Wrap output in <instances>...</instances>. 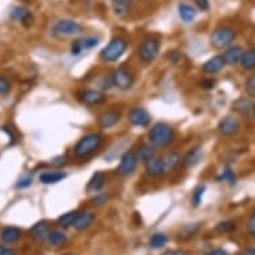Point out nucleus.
Wrapping results in <instances>:
<instances>
[{"label":"nucleus","mask_w":255,"mask_h":255,"mask_svg":"<svg viewBox=\"0 0 255 255\" xmlns=\"http://www.w3.org/2000/svg\"><path fill=\"white\" fill-rule=\"evenodd\" d=\"M168 237L164 233H155L151 235L150 238V247L152 250H159L167 245Z\"/></svg>","instance_id":"c85d7f7f"},{"label":"nucleus","mask_w":255,"mask_h":255,"mask_svg":"<svg viewBox=\"0 0 255 255\" xmlns=\"http://www.w3.org/2000/svg\"><path fill=\"white\" fill-rule=\"evenodd\" d=\"M247 231L249 234L255 238V213L251 214V217L249 218V222H247Z\"/></svg>","instance_id":"37998d69"},{"label":"nucleus","mask_w":255,"mask_h":255,"mask_svg":"<svg viewBox=\"0 0 255 255\" xmlns=\"http://www.w3.org/2000/svg\"><path fill=\"white\" fill-rule=\"evenodd\" d=\"M182 58H183V55H182L180 51H172L171 54L168 55V60H170L174 66H178L180 63V60H182Z\"/></svg>","instance_id":"79ce46f5"},{"label":"nucleus","mask_w":255,"mask_h":255,"mask_svg":"<svg viewBox=\"0 0 255 255\" xmlns=\"http://www.w3.org/2000/svg\"><path fill=\"white\" fill-rule=\"evenodd\" d=\"M235 222L233 221H225V222H219L217 226H215V230L221 234H226V233H231V231L235 230Z\"/></svg>","instance_id":"f704fd0d"},{"label":"nucleus","mask_w":255,"mask_h":255,"mask_svg":"<svg viewBox=\"0 0 255 255\" xmlns=\"http://www.w3.org/2000/svg\"><path fill=\"white\" fill-rule=\"evenodd\" d=\"M107 199H109V195L106 193H98L95 194V197L92 198V206H97V207H101V206H103L107 202Z\"/></svg>","instance_id":"e433bc0d"},{"label":"nucleus","mask_w":255,"mask_h":255,"mask_svg":"<svg viewBox=\"0 0 255 255\" xmlns=\"http://www.w3.org/2000/svg\"><path fill=\"white\" fill-rule=\"evenodd\" d=\"M67 155H58V156H55V158L51 160V164H54L56 167H62L64 164H67Z\"/></svg>","instance_id":"ea45409f"},{"label":"nucleus","mask_w":255,"mask_h":255,"mask_svg":"<svg viewBox=\"0 0 255 255\" xmlns=\"http://www.w3.org/2000/svg\"><path fill=\"white\" fill-rule=\"evenodd\" d=\"M205 191H206L205 184H198L197 187L194 188L193 194H191V203H193L194 207L201 206L202 199H203V195H205Z\"/></svg>","instance_id":"72a5a7b5"},{"label":"nucleus","mask_w":255,"mask_h":255,"mask_svg":"<svg viewBox=\"0 0 255 255\" xmlns=\"http://www.w3.org/2000/svg\"><path fill=\"white\" fill-rule=\"evenodd\" d=\"M127 48H128L127 40L122 36H117V38L111 39L109 44L101 51L99 58L106 63H115L125 55Z\"/></svg>","instance_id":"7ed1b4c3"},{"label":"nucleus","mask_w":255,"mask_h":255,"mask_svg":"<svg viewBox=\"0 0 255 255\" xmlns=\"http://www.w3.org/2000/svg\"><path fill=\"white\" fill-rule=\"evenodd\" d=\"M78 213L79 211H76V210H74V211H68V213L63 214V215H60V217L58 218V221H56V223H58L59 226L60 227H70L74 225V221H75L76 215H78Z\"/></svg>","instance_id":"2f4dec72"},{"label":"nucleus","mask_w":255,"mask_h":255,"mask_svg":"<svg viewBox=\"0 0 255 255\" xmlns=\"http://www.w3.org/2000/svg\"><path fill=\"white\" fill-rule=\"evenodd\" d=\"M162 158H163L164 171H166V174H168V172H171V171H174V170H176V168H178V166L182 163L180 155L178 154V152H175V151H168V152H166V154H164Z\"/></svg>","instance_id":"5701e85b"},{"label":"nucleus","mask_w":255,"mask_h":255,"mask_svg":"<svg viewBox=\"0 0 255 255\" xmlns=\"http://www.w3.org/2000/svg\"><path fill=\"white\" fill-rule=\"evenodd\" d=\"M160 51V40L158 38L144 39L138 47V59L143 64H151Z\"/></svg>","instance_id":"423d86ee"},{"label":"nucleus","mask_w":255,"mask_h":255,"mask_svg":"<svg viewBox=\"0 0 255 255\" xmlns=\"http://www.w3.org/2000/svg\"><path fill=\"white\" fill-rule=\"evenodd\" d=\"M219 180H225L227 183L230 184V186H234L237 183V176H235V172L231 170L230 167H226L223 171H222L221 176L218 178Z\"/></svg>","instance_id":"c9c22d12"},{"label":"nucleus","mask_w":255,"mask_h":255,"mask_svg":"<svg viewBox=\"0 0 255 255\" xmlns=\"http://www.w3.org/2000/svg\"><path fill=\"white\" fill-rule=\"evenodd\" d=\"M51 32L56 38H72V36L75 38L83 32V27L80 23L72 19H60L55 21Z\"/></svg>","instance_id":"20e7f679"},{"label":"nucleus","mask_w":255,"mask_h":255,"mask_svg":"<svg viewBox=\"0 0 255 255\" xmlns=\"http://www.w3.org/2000/svg\"><path fill=\"white\" fill-rule=\"evenodd\" d=\"M144 170H146V174L150 178H160V176H163L166 174V171H164L163 158L155 155L154 158L150 159L147 163H144Z\"/></svg>","instance_id":"2eb2a0df"},{"label":"nucleus","mask_w":255,"mask_h":255,"mask_svg":"<svg viewBox=\"0 0 255 255\" xmlns=\"http://www.w3.org/2000/svg\"><path fill=\"white\" fill-rule=\"evenodd\" d=\"M241 66L245 70H254L255 68V50H247L243 52L241 59Z\"/></svg>","instance_id":"c756f323"},{"label":"nucleus","mask_w":255,"mask_h":255,"mask_svg":"<svg viewBox=\"0 0 255 255\" xmlns=\"http://www.w3.org/2000/svg\"><path fill=\"white\" fill-rule=\"evenodd\" d=\"M101 39L94 35H88V36H82V38L75 39L71 43V55L72 56H78V55L83 54L86 51H90L99 44Z\"/></svg>","instance_id":"9d476101"},{"label":"nucleus","mask_w":255,"mask_h":255,"mask_svg":"<svg viewBox=\"0 0 255 255\" xmlns=\"http://www.w3.org/2000/svg\"><path fill=\"white\" fill-rule=\"evenodd\" d=\"M237 34L235 31L230 27H219V28L214 29V32L211 34L210 42L211 46L217 50H225L234 43Z\"/></svg>","instance_id":"0eeeda50"},{"label":"nucleus","mask_w":255,"mask_h":255,"mask_svg":"<svg viewBox=\"0 0 255 255\" xmlns=\"http://www.w3.org/2000/svg\"><path fill=\"white\" fill-rule=\"evenodd\" d=\"M51 231H52V229H51L50 222L42 221L38 222L36 225L32 226V229L29 230V235H31V238L35 239L36 242H42V241L48 239Z\"/></svg>","instance_id":"dca6fc26"},{"label":"nucleus","mask_w":255,"mask_h":255,"mask_svg":"<svg viewBox=\"0 0 255 255\" xmlns=\"http://www.w3.org/2000/svg\"><path fill=\"white\" fill-rule=\"evenodd\" d=\"M202 158H203L202 147H193V148H190V150L186 152V155H184L183 158H182V164H183L186 168H193L201 163Z\"/></svg>","instance_id":"f3484780"},{"label":"nucleus","mask_w":255,"mask_h":255,"mask_svg":"<svg viewBox=\"0 0 255 255\" xmlns=\"http://www.w3.org/2000/svg\"><path fill=\"white\" fill-rule=\"evenodd\" d=\"M246 255H255V249H249L246 251Z\"/></svg>","instance_id":"8fccbe9b"},{"label":"nucleus","mask_w":255,"mask_h":255,"mask_svg":"<svg viewBox=\"0 0 255 255\" xmlns=\"http://www.w3.org/2000/svg\"><path fill=\"white\" fill-rule=\"evenodd\" d=\"M178 13H179L180 20L188 24V23H193V21L195 20L198 11L195 9V7H193L191 4H188V3H180V4L178 5Z\"/></svg>","instance_id":"b1692460"},{"label":"nucleus","mask_w":255,"mask_h":255,"mask_svg":"<svg viewBox=\"0 0 255 255\" xmlns=\"http://www.w3.org/2000/svg\"><path fill=\"white\" fill-rule=\"evenodd\" d=\"M132 0H113V12L119 19L126 17L131 11Z\"/></svg>","instance_id":"393cba45"},{"label":"nucleus","mask_w":255,"mask_h":255,"mask_svg":"<svg viewBox=\"0 0 255 255\" xmlns=\"http://www.w3.org/2000/svg\"><path fill=\"white\" fill-rule=\"evenodd\" d=\"M226 66V63L223 60L222 56H213V58H210L207 62L203 63V66H202V71L206 72V74H217L222 70V68Z\"/></svg>","instance_id":"4be33fe9"},{"label":"nucleus","mask_w":255,"mask_h":255,"mask_svg":"<svg viewBox=\"0 0 255 255\" xmlns=\"http://www.w3.org/2000/svg\"><path fill=\"white\" fill-rule=\"evenodd\" d=\"M94 221H95V215H94L92 213H90V211L78 213L72 227H74L76 231H84L91 226L92 223H94Z\"/></svg>","instance_id":"412c9836"},{"label":"nucleus","mask_w":255,"mask_h":255,"mask_svg":"<svg viewBox=\"0 0 255 255\" xmlns=\"http://www.w3.org/2000/svg\"><path fill=\"white\" fill-rule=\"evenodd\" d=\"M106 179L107 176L103 171H97L94 175L90 178V180L87 182V186H86V191L88 194H98L101 193L103 187L106 184Z\"/></svg>","instance_id":"a211bd4d"},{"label":"nucleus","mask_w":255,"mask_h":255,"mask_svg":"<svg viewBox=\"0 0 255 255\" xmlns=\"http://www.w3.org/2000/svg\"><path fill=\"white\" fill-rule=\"evenodd\" d=\"M48 243H50L51 246H55L58 247L60 246V245H63V243L67 241V235L64 234L63 231L60 230H52L51 231L50 237H48Z\"/></svg>","instance_id":"473e14b6"},{"label":"nucleus","mask_w":255,"mask_h":255,"mask_svg":"<svg viewBox=\"0 0 255 255\" xmlns=\"http://www.w3.org/2000/svg\"><path fill=\"white\" fill-rule=\"evenodd\" d=\"M215 84H217V82H215V79H213V78H205V79H202L201 82H199V86H201L203 90H213V88L215 87Z\"/></svg>","instance_id":"a19ab883"},{"label":"nucleus","mask_w":255,"mask_h":255,"mask_svg":"<svg viewBox=\"0 0 255 255\" xmlns=\"http://www.w3.org/2000/svg\"><path fill=\"white\" fill-rule=\"evenodd\" d=\"M138 163L139 158L136 151H126L125 154L122 155L121 162H119V166L117 168V174L119 176H123V178L132 175L135 170H136V167H138Z\"/></svg>","instance_id":"6e6552de"},{"label":"nucleus","mask_w":255,"mask_h":255,"mask_svg":"<svg viewBox=\"0 0 255 255\" xmlns=\"http://www.w3.org/2000/svg\"><path fill=\"white\" fill-rule=\"evenodd\" d=\"M103 144V135L91 132L82 136L74 146V156L76 159H87L101 150Z\"/></svg>","instance_id":"f257e3e1"},{"label":"nucleus","mask_w":255,"mask_h":255,"mask_svg":"<svg viewBox=\"0 0 255 255\" xmlns=\"http://www.w3.org/2000/svg\"><path fill=\"white\" fill-rule=\"evenodd\" d=\"M162 255H188V254L183 250H167V251H164Z\"/></svg>","instance_id":"de8ad7c7"},{"label":"nucleus","mask_w":255,"mask_h":255,"mask_svg":"<svg viewBox=\"0 0 255 255\" xmlns=\"http://www.w3.org/2000/svg\"><path fill=\"white\" fill-rule=\"evenodd\" d=\"M233 110L239 115L247 118V119H254L255 118V105L247 98H239L233 103Z\"/></svg>","instance_id":"4468645a"},{"label":"nucleus","mask_w":255,"mask_h":255,"mask_svg":"<svg viewBox=\"0 0 255 255\" xmlns=\"http://www.w3.org/2000/svg\"><path fill=\"white\" fill-rule=\"evenodd\" d=\"M9 16L11 19L17 23H21L25 27H28L31 23H32V13L28 8H25L23 5H17V7H13L9 12Z\"/></svg>","instance_id":"6ab92c4d"},{"label":"nucleus","mask_w":255,"mask_h":255,"mask_svg":"<svg viewBox=\"0 0 255 255\" xmlns=\"http://www.w3.org/2000/svg\"><path fill=\"white\" fill-rule=\"evenodd\" d=\"M32 184V176H24L16 183L17 188H27Z\"/></svg>","instance_id":"c03bdc74"},{"label":"nucleus","mask_w":255,"mask_h":255,"mask_svg":"<svg viewBox=\"0 0 255 255\" xmlns=\"http://www.w3.org/2000/svg\"><path fill=\"white\" fill-rule=\"evenodd\" d=\"M0 255H17V254H16V251L12 250V249L1 246V245H0Z\"/></svg>","instance_id":"49530a36"},{"label":"nucleus","mask_w":255,"mask_h":255,"mask_svg":"<svg viewBox=\"0 0 255 255\" xmlns=\"http://www.w3.org/2000/svg\"><path fill=\"white\" fill-rule=\"evenodd\" d=\"M21 237V230L17 229V227L13 226H7L4 227L1 233H0V238L7 245H12V243H16Z\"/></svg>","instance_id":"a878e982"},{"label":"nucleus","mask_w":255,"mask_h":255,"mask_svg":"<svg viewBox=\"0 0 255 255\" xmlns=\"http://www.w3.org/2000/svg\"><path fill=\"white\" fill-rule=\"evenodd\" d=\"M199 230V225H186L179 230V235H178V238L180 241H188V239H191L195 237V234Z\"/></svg>","instance_id":"7c9ffc66"},{"label":"nucleus","mask_w":255,"mask_h":255,"mask_svg":"<svg viewBox=\"0 0 255 255\" xmlns=\"http://www.w3.org/2000/svg\"><path fill=\"white\" fill-rule=\"evenodd\" d=\"M11 90V82L9 79L4 78V76H0V95L7 94Z\"/></svg>","instance_id":"58836bf2"},{"label":"nucleus","mask_w":255,"mask_h":255,"mask_svg":"<svg viewBox=\"0 0 255 255\" xmlns=\"http://www.w3.org/2000/svg\"><path fill=\"white\" fill-rule=\"evenodd\" d=\"M243 52H245V50L241 46H230L225 50L222 58H223L227 66H235V64H238L241 62Z\"/></svg>","instance_id":"aec40b11"},{"label":"nucleus","mask_w":255,"mask_h":255,"mask_svg":"<svg viewBox=\"0 0 255 255\" xmlns=\"http://www.w3.org/2000/svg\"><path fill=\"white\" fill-rule=\"evenodd\" d=\"M128 122L135 127L146 128L151 125V114L143 107H134L128 113Z\"/></svg>","instance_id":"f8f14e48"},{"label":"nucleus","mask_w":255,"mask_h":255,"mask_svg":"<svg viewBox=\"0 0 255 255\" xmlns=\"http://www.w3.org/2000/svg\"><path fill=\"white\" fill-rule=\"evenodd\" d=\"M206 255H229L225 250H222V249H217V250L211 251V253H209V254Z\"/></svg>","instance_id":"09e8293b"},{"label":"nucleus","mask_w":255,"mask_h":255,"mask_svg":"<svg viewBox=\"0 0 255 255\" xmlns=\"http://www.w3.org/2000/svg\"><path fill=\"white\" fill-rule=\"evenodd\" d=\"M195 5L199 11H209L210 9L209 0H195Z\"/></svg>","instance_id":"a18cd8bd"},{"label":"nucleus","mask_w":255,"mask_h":255,"mask_svg":"<svg viewBox=\"0 0 255 255\" xmlns=\"http://www.w3.org/2000/svg\"><path fill=\"white\" fill-rule=\"evenodd\" d=\"M78 101L87 107H95V106L103 105L106 102V97L105 94L99 90L87 88V90L78 92Z\"/></svg>","instance_id":"1a4fd4ad"},{"label":"nucleus","mask_w":255,"mask_h":255,"mask_svg":"<svg viewBox=\"0 0 255 255\" xmlns=\"http://www.w3.org/2000/svg\"><path fill=\"white\" fill-rule=\"evenodd\" d=\"M121 121V113L117 111V110L110 109L106 110L99 115L98 118V126L102 130H109V128H113L114 126H117Z\"/></svg>","instance_id":"ddd939ff"},{"label":"nucleus","mask_w":255,"mask_h":255,"mask_svg":"<svg viewBox=\"0 0 255 255\" xmlns=\"http://www.w3.org/2000/svg\"><path fill=\"white\" fill-rule=\"evenodd\" d=\"M245 88H246V92L250 97L255 98V75H251L247 78L246 83H245Z\"/></svg>","instance_id":"4c0bfd02"},{"label":"nucleus","mask_w":255,"mask_h":255,"mask_svg":"<svg viewBox=\"0 0 255 255\" xmlns=\"http://www.w3.org/2000/svg\"><path fill=\"white\" fill-rule=\"evenodd\" d=\"M175 139V131L171 126L160 122L156 123L148 131V142L155 148H166L174 142Z\"/></svg>","instance_id":"f03ea898"},{"label":"nucleus","mask_w":255,"mask_h":255,"mask_svg":"<svg viewBox=\"0 0 255 255\" xmlns=\"http://www.w3.org/2000/svg\"><path fill=\"white\" fill-rule=\"evenodd\" d=\"M136 154H138L139 162L147 163L150 159H152L155 156V147L152 144H148V143L140 144L138 151H136Z\"/></svg>","instance_id":"cd10ccee"},{"label":"nucleus","mask_w":255,"mask_h":255,"mask_svg":"<svg viewBox=\"0 0 255 255\" xmlns=\"http://www.w3.org/2000/svg\"><path fill=\"white\" fill-rule=\"evenodd\" d=\"M218 131H219V134L223 135V136H227V138L235 136L241 131V123H239L237 118L229 115V117H225L219 121Z\"/></svg>","instance_id":"9b49d317"},{"label":"nucleus","mask_w":255,"mask_h":255,"mask_svg":"<svg viewBox=\"0 0 255 255\" xmlns=\"http://www.w3.org/2000/svg\"><path fill=\"white\" fill-rule=\"evenodd\" d=\"M64 178H66V172L55 170V171L42 172L40 176H39V180H40L43 184H55L59 183V182L64 179Z\"/></svg>","instance_id":"bb28decb"},{"label":"nucleus","mask_w":255,"mask_h":255,"mask_svg":"<svg viewBox=\"0 0 255 255\" xmlns=\"http://www.w3.org/2000/svg\"><path fill=\"white\" fill-rule=\"evenodd\" d=\"M114 88H118L121 91H128L135 83V75L132 70L127 66H119L114 70L111 74Z\"/></svg>","instance_id":"39448f33"}]
</instances>
